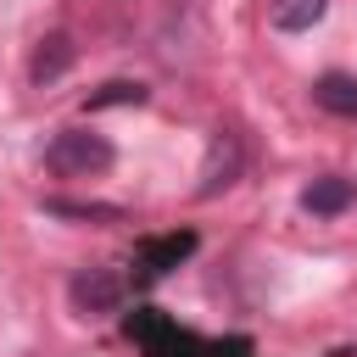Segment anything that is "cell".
I'll return each instance as SVG.
<instances>
[{
	"label": "cell",
	"instance_id": "obj_10",
	"mask_svg": "<svg viewBox=\"0 0 357 357\" xmlns=\"http://www.w3.org/2000/svg\"><path fill=\"white\" fill-rule=\"evenodd\" d=\"M128 100L139 106V100H145V89H139V84H106L100 95H89V106H95V112H100V106H128Z\"/></svg>",
	"mask_w": 357,
	"mask_h": 357
},
{
	"label": "cell",
	"instance_id": "obj_7",
	"mask_svg": "<svg viewBox=\"0 0 357 357\" xmlns=\"http://www.w3.org/2000/svg\"><path fill=\"white\" fill-rule=\"evenodd\" d=\"M351 201H357V184H351V178H335V173H329V178H312V184L301 190V206H307L312 218H335V212H346Z\"/></svg>",
	"mask_w": 357,
	"mask_h": 357
},
{
	"label": "cell",
	"instance_id": "obj_4",
	"mask_svg": "<svg viewBox=\"0 0 357 357\" xmlns=\"http://www.w3.org/2000/svg\"><path fill=\"white\" fill-rule=\"evenodd\" d=\"M67 296H73L78 312H112V307L123 301V279H117L112 268H84V273H73Z\"/></svg>",
	"mask_w": 357,
	"mask_h": 357
},
{
	"label": "cell",
	"instance_id": "obj_3",
	"mask_svg": "<svg viewBox=\"0 0 357 357\" xmlns=\"http://www.w3.org/2000/svg\"><path fill=\"white\" fill-rule=\"evenodd\" d=\"M240 162H245L240 139H234L229 128H218V134H212V145H206V167H201L195 195H218V190H229V184L240 178Z\"/></svg>",
	"mask_w": 357,
	"mask_h": 357
},
{
	"label": "cell",
	"instance_id": "obj_8",
	"mask_svg": "<svg viewBox=\"0 0 357 357\" xmlns=\"http://www.w3.org/2000/svg\"><path fill=\"white\" fill-rule=\"evenodd\" d=\"M329 0H268V22L279 33H307L312 22H324Z\"/></svg>",
	"mask_w": 357,
	"mask_h": 357
},
{
	"label": "cell",
	"instance_id": "obj_5",
	"mask_svg": "<svg viewBox=\"0 0 357 357\" xmlns=\"http://www.w3.org/2000/svg\"><path fill=\"white\" fill-rule=\"evenodd\" d=\"M190 251H195V234H162V240H145V245H139V279H162V273L178 268Z\"/></svg>",
	"mask_w": 357,
	"mask_h": 357
},
{
	"label": "cell",
	"instance_id": "obj_2",
	"mask_svg": "<svg viewBox=\"0 0 357 357\" xmlns=\"http://www.w3.org/2000/svg\"><path fill=\"white\" fill-rule=\"evenodd\" d=\"M128 335H134V340H139L151 357H190V351H195V340H190L178 324H167L162 312H151V307L128 318Z\"/></svg>",
	"mask_w": 357,
	"mask_h": 357
},
{
	"label": "cell",
	"instance_id": "obj_6",
	"mask_svg": "<svg viewBox=\"0 0 357 357\" xmlns=\"http://www.w3.org/2000/svg\"><path fill=\"white\" fill-rule=\"evenodd\" d=\"M73 56H78V50H73V39H67V33H45V39H39V50H33V61H28V78L45 89V84H56V78L73 67Z\"/></svg>",
	"mask_w": 357,
	"mask_h": 357
},
{
	"label": "cell",
	"instance_id": "obj_1",
	"mask_svg": "<svg viewBox=\"0 0 357 357\" xmlns=\"http://www.w3.org/2000/svg\"><path fill=\"white\" fill-rule=\"evenodd\" d=\"M112 139H100L95 128H61L50 145H45V167L56 178H95L112 167Z\"/></svg>",
	"mask_w": 357,
	"mask_h": 357
},
{
	"label": "cell",
	"instance_id": "obj_9",
	"mask_svg": "<svg viewBox=\"0 0 357 357\" xmlns=\"http://www.w3.org/2000/svg\"><path fill=\"white\" fill-rule=\"evenodd\" d=\"M312 100H318L324 112H335V117H357V78H346V73H324V78L312 84Z\"/></svg>",
	"mask_w": 357,
	"mask_h": 357
}]
</instances>
